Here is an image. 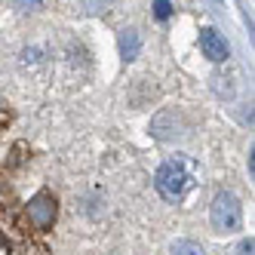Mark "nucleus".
I'll return each instance as SVG.
<instances>
[{"label":"nucleus","mask_w":255,"mask_h":255,"mask_svg":"<svg viewBox=\"0 0 255 255\" xmlns=\"http://www.w3.org/2000/svg\"><path fill=\"white\" fill-rule=\"evenodd\" d=\"M237 255H252V240H243L240 249H237Z\"/></svg>","instance_id":"obj_9"},{"label":"nucleus","mask_w":255,"mask_h":255,"mask_svg":"<svg viewBox=\"0 0 255 255\" xmlns=\"http://www.w3.org/2000/svg\"><path fill=\"white\" fill-rule=\"evenodd\" d=\"M25 215H28V222L34 228H52L56 225V218H59V203H56V197H52L49 191H40L37 197H31L28 200V206H25Z\"/></svg>","instance_id":"obj_3"},{"label":"nucleus","mask_w":255,"mask_h":255,"mask_svg":"<svg viewBox=\"0 0 255 255\" xmlns=\"http://www.w3.org/2000/svg\"><path fill=\"white\" fill-rule=\"evenodd\" d=\"M209 222L218 234H234L240 231L243 225V209H240V200H237L231 191H218L212 197V206H209Z\"/></svg>","instance_id":"obj_2"},{"label":"nucleus","mask_w":255,"mask_h":255,"mask_svg":"<svg viewBox=\"0 0 255 255\" xmlns=\"http://www.w3.org/2000/svg\"><path fill=\"white\" fill-rule=\"evenodd\" d=\"M151 132H154L160 141L181 135V120H178V114H172V111H163V114H157V117H154V123H151Z\"/></svg>","instance_id":"obj_5"},{"label":"nucleus","mask_w":255,"mask_h":255,"mask_svg":"<svg viewBox=\"0 0 255 255\" xmlns=\"http://www.w3.org/2000/svg\"><path fill=\"white\" fill-rule=\"evenodd\" d=\"M197 181V166L188 154H172L160 163L157 178H154V188L157 194L166 200V203H181L188 197V191L194 188Z\"/></svg>","instance_id":"obj_1"},{"label":"nucleus","mask_w":255,"mask_h":255,"mask_svg":"<svg viewBox=\"0 0 255 255\" xmlns=\"http://www.w3.org/2000/svg\"><path fill=\"white\" fill-rule=\"evenodd\" d=\"M6 246H9V243H6V237H3V234H0V249H6Z\"/></svg>","instance_id":"obj_11"},{"label":"nucleus","mask_w":255,"mask_h":255,"mask_svg":"<svg viewBox=\"0 0 255 255\" xmlns=\"http://www.w3.org/2000/svg\"><path fill=\"white\" fill-rule=\"evenodd\" d=\"M154 15H157L160 22H166L169 15H172V3H169V0H154Z\"/></svg>","instance_id":"obj_8"},{"label":"nucleus","mask_w":255,"mask_h":255,"mask_svg":"<svg viewBox=\"0 0 255 255\" xmlns=\"http://www.w3.org/2000/svg\"><path fill=\"white\" fill-rule=\"evenodd\" d=\"M138 49H141L138 31H135V28H123V31H120V59H123V62H135Z\"/></svg>","instance_id":"obj_6"},{"label":"nucleus","mask_w":255,"mask_h":255,"mask_svg":"<svg viewBox=\"0 0 255 255\" xmlns=\"http://www.w3.org/2000/svg\"><path fill=\"white\" fill-rule=\"evenodd\" d=\"M169 255H206V249L200 246L197 240H175Z\"/></svg>","instance_id":"obj_7"},{"label":"nucleus","mask_w":255,"mask_h":255,"mask_svg":"<svg viewBox=\"0 0 255 255\" xmlns=\"http://www.w3.org/2000/svg\"><path fill=\"white\" fill-rule=\"evenodd\" d=\"M200 49H203V56H206L209 62H218V65L228 62V56H231L225 37H222L215 28H203V31H200Z\"/></svg>","instance_id":"obj_4"},{"label":"nucleus","mask_w":255,"mask_h":255,"mask_svg":"<svg viewBox=\"0 0 255 255\" xmlns=\"http://www.w3.org/2000/svg\"><path fill=\"white\" fill-rule=\"evenodd\" d=\"M15 3H19V6L25 3V6H31V9H34V6H40V0H15Z\"/></svg>","instance_id":"obj_10"}]
</instances>
